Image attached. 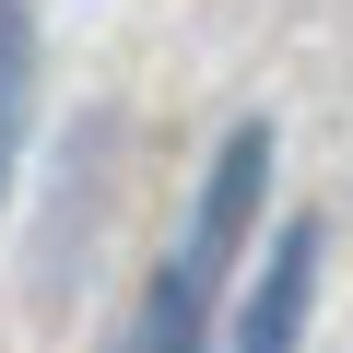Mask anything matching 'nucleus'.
<instances>
[{"label":"nucleus","instance_id":"f257e3e1","mask_svg":"<svg viewBox=\"0 0 353 353\" xmlns=\"http://www.w3.org/2000/svg\"><path fill=\"white\" fill-rule=\"evenodd\" d=\"M271 201V118H236L212 176H201V201H189V236L165 248V271L141 283V318L118 330V353H212V318H224V271L248 248Z\"/></svg>","mask_w":353,"mask_h":353},{"label":"nucleus","instance_id":"f03ea898","mask_svg":"<svg viewBox=\"0 0 353 353\" xmlns=\"http://www.w3.org/2000/svg\"><path fill=\"white\" fill-rule=\"evenodd\" d=\"M306 306H318V224H283L271 259L236 294V341L224 353H306Z\"/></svg>","mask_w":353,"mask_h":353},{"label":"nucleus","instance_id":"7ed1b4c3","mask_svg":"<svg viewBox=\"0 0 353 353\" xmlns=\"http://www.w3.org/2000/svg\"><path fill=\"white\" fill-rule=\"evenodd\" d=\"M24 118H36V0H0V189L24 165Z\"/></svg>","mask_w":353,"mask_h":353}]
</instances>
